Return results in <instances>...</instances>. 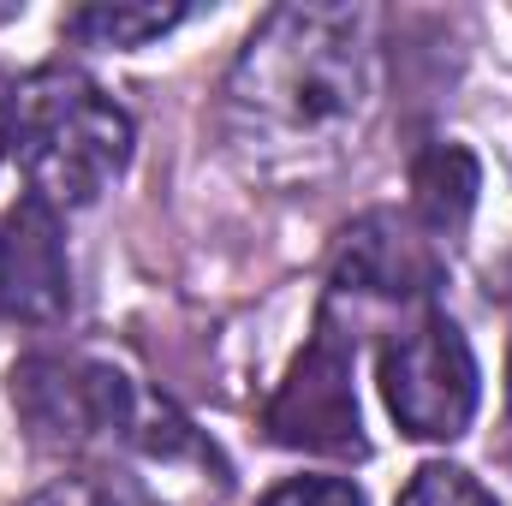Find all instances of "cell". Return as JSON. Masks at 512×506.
<instances>
[{
  "mask_svg": "<svg viewBox=\"0 0 512 506\" xmlns=\"http://www.w3.org/2000/svg\"><path fill=\"white\" fill-rule=\"evenodd\" d=\"M382 18L352 0L262 12L221 90V137L256 185L298 191L340 173L382 108Z\"/></svg>",
  "mask_w": 512,
  "mask_h": 506,
  "instance_id": "6da1fadb",
  "label": "cell"
},
{
  "mask_svg": "<svg viewBox=\"0 0 512 506\" xmlns=\"http://www.w3.org/2000/svg\"><path fill=\"white\" fill-rule=\"evenodd\" d=\"M12 405L18 423L30 429V441L42 453H149V459H173L191 453L197 435L191 423L149 393L143 381H131L114 364L96 358H60V352H36L24 364H12Z\"/></svg>",
  "mask_w": 512,
  "mask_h": 506,
  "instance_id": "7a4b0ae2",
  "label": "cell"
},
{
  "mask_svg": "<svg viewBox=\"0 0 512 506\" xmlns=\"http://www.w3.org/2000/svg\"><path fill=\"white\" fill-rule=\"evenodd\" d=\"M131 114L84 66H36L18 84L12 155L48 209L96 203L131 161Z\"/></svg>",
  "mask_w": 512,
  "mask_h": 506,
  "instance_id": "3957f363",
  "label": "cell"
},
{
  "mask_svg": "<svg viewBox=\"0 0 512 506\" xmlns=\"http://www.w3.org/2000/svg\"><path fill=\"white\" fill-rule=\"evenodd\" d=\"M376 381H382L393 423L411 441H459L483 399L477 352H471L465 328L441 310H423L411 328H399L387 340Z\"/></svg>",
  "mask_w": 512,
  "mask_h": 506,
  "instance_id": "277c9868",
  "label": "cell"
},
{
  "mask_svg": "<svg viewBox=\"0 0 512 506\" xmlns=\"http://www.w3.org/2000/svg\"><path fill=\"white\" fill-rule=\"evenodd\" d=\"M268 435L280 447H298V453H334V459L364 453V423H358V393H352V346L340 340L328 310L268 405Z\"/></svg>",
  "mask_w": 512,
  "mask_h": 506,
  "instance_id": "5b68a950",
  "label": "cell"
},
{
  "mask_svg": "<svg viewBox=\"0 0 512 506\" xmlns=\"http://www.w3.org/2000/svg\"><path fill=\"white\" fill-rule=\"evenodd\" d=\"M72 310V256L60 233V209L42 197H18L0 209V322L54 328Z\"/></svg>",
  "mask_w": 512,
  "mask_h": 506,
  "instance_id": "8992f818",
  "label": "cell"
},
{
  "mask_svg": "<svg viewBox=\"0 0 512 506\" xmlns=\"http://www.w3.org/2000/svg\"><path fill=\"white\" fill-rule=\"evenodd\" d=\"M334 286L358 298L423 304L441 286V251L411 215H364L334 256Z\"/></svg>",
  "mask_w": 512,
  "mask_h": 506,
  "instance_id": "52a82bcc",
  "label": "cell"
},
{
  "mask_svg": "<svg viewBox=\"0 0 512 506\" xmlns=\"http://www.w3.org/2000/svg\"><path fill=\"white\" fill-rule=\"evenodd\" d=\"M477 155L465 143H429L417 161H411V221L441 245L453 239L465 221H471V203H477Z\"/></svg>",
  "mask_w": 512,
  "mask_h": 506,
  "instance_id": "ba28073f",
  "label": "cell"
},
{
  "mask_svg": "<svg viewBox=\"0 0 512 506\" xmlns=\"http://www.w3.org/2000/svg\"><path fill=\"white\" fill-rule=\"evenodd\" d=\"M185 18V6H84L66 18V30L90 48H143L155 36H167Z\"/></svg>",
  "mask_w": 512,
  "mask_h": 506,
  "instance_id": "9c48e42d",
  "label": "cell"
},
{
  "mask_svg": "<svg viewBox=\"0 0 512 506\" xmlns=\"http://www.w3.org/2000/svg\"><path fill=\"white\" fill-rule=\"evenodd\" d=\"M24 506H161V501L114 465H78V471L42 483Z\"/></svg>",
  "mask_w": 512,
  "mask_h": 506,
  "instance_id": "30bf717a",
  "label": "cell"
},
{
  "mask_svg": "<svg viewBox=\"0 0 512 506\" xmlns=\"http://www.w3.org/2000/svg\"><path fill=\"white\" fill-rule=\"evenodd\" d=\"M399 506H501L471 471H459V465H423L411 483H405V495Z\"/></svg>",
  "mask_w": 512,
  "mask_h": 506,
  "instance_id": "8fae6325",
  "label": "cell"
},
{
  "mask_svg": "<svg viewBox=\"0 0 512 506\" xmlns=\"http://www.w3.org/2000/svg\"><path fill=\"white\" fill-rule=\"evenodd\" d=\"M262 506H364V489L352 477H286Z\"/></svg>",
  "mask_w": 512,
  "mask_h": 506,
  "instance_id": "7c38bea8",
  "label": "cell"
},
{
  "mask_svg": "<svg viewBox=\"0 0 512 506\" xmlns=\"http://www.w3.org/2000/svg\"><path fill=\"white\" fill-rule=\"evenodd\" d=\"M12 131H18V84H12V72L0 66V161L12 155Z\"/></svg>",
  "mask_w": 512,
  "mask_h": 506,
  "instance_id": "4fadbf2b",
  "label": "cell"
}]
</instances>
